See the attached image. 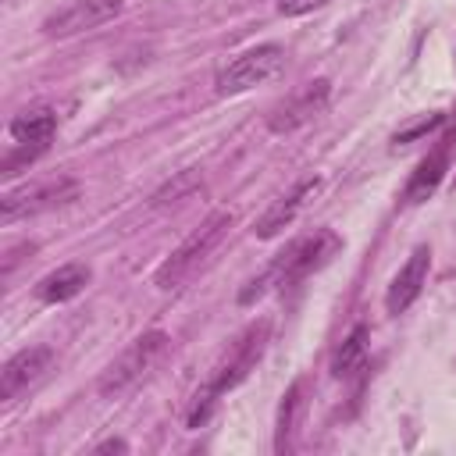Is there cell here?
<instances>
[{"label": "cell", "instance_id": "1", "mask_svg": "<svg viewBox=\"0 0 456 456\" xmlns=\"http://www.w3.org/2000/svg\"><path fill=\"white\" fill-rule=\"evenodd\" d=\"M338 249H342V239H338L331 228H317L314 235L296 239L285 253H278V260H274L260 278H253V281L239 292V303H253V299L264 296L271 285H292V281L314 274V271L324 267Z\"/></svg>", "mask_w": 456, "mask_h": 456}, {"label": "cell", "instance_id": "2", "mask_svg": "<svg viewBox=\"0 0 456 456\" xmlns=\"http://www.w3.org/2000/svg\"><path fill=\"white\" fill-rule=\"evenodd\" d=\"M267 338H271V324L267 321H256V324H249L232 346H228V353H224V360L214 367V378H210V385L203 388V395H196L200 403H196V410L189 413V428H200L203 420H207V413H210V406H214V399L221 395V392H228V388H235L253 367H256V360L264 356V349H267Z\"/></svg>", "mask_w": 456, "mask_h": 456}, {"label": "cell", "instance_id": "3", "mask_svg": "<svg viewBox=\"0 0 456 456\" xmlns=\"http://www.w3.org/2000/svg\"><path fill=\"white\" fill-rule=\"evenodd\" d=\"M232 228V214H224V210H217V214H210L178 249H171V256L157 267V274H153V281H157V289H178L210 253H214V246L224 239V232Z\"/></svg>", "mask_w": 456, "mask_h": 456}, {"label": "cell", "instance_id": "4", "mask_svg": "<svg viewBox=\"0 0 456 456\" xmlns=\"http://www.w3.org/2000/svg\"><path fill=\"white\" fill-rule=\"evenodd\" d=\"M164 349H167V335H164L160 328L142 331L135 342H128V346L107 363V370H103L100 381H96V392H100L103 399L125 395V392L157 363V356H160Z\"/></svg>", "mask_w": 456, "mask_h": 456}, {"label": "cell", "instance_id": "5", "mask_svg": "<svg viewBox=\"0 0 456 456\" xmlns=\"http://www.w3.org/2000/svg\"><path fill=\"white\" fill-rule=\"evenodd\" d=\"M285 68V50L278 43H260L253 50H242L239 57H232L217 78H214V93L217 96H235V93H246L267 78H274L278 71Z\"/></svg>", "mask_w": 456, "mask_h": 456}, {"label": "cell", "instance_id": "6", "mask_svg": "<svg viewBox=\"0 0 456 456\" xmlns=\"http://www.w3.org/2000/svg\"><path fill=\"white\" fill-rule=\"evenodd\" d=\"M75 196H78V182H71V178H50V182H36V185H25V189H11L0 200V221L14 224L18 217H32V214L64 207Z\"/></svg>", "mask_w": 456, "mask_h": 456}, {"label": "cell", "instance_id": "7", "mask_svg": "<svg viewBox=\"0 0 456 456\" xmlns=\"http://www.w3.org/2000/svg\"><path fill=\"white\" fill-rule=\"evenodd\" d=\"M121 7H125V0H75V4L61 7L57 14H50L43 21V32L53 36V39L78 36V32H89V28L107 25L110 18L121 14Z\"/></svg>", "mask_w": 456, "mask_h": 456}, {"label": "cell", "instance_id": "8", "mask_svg": "<svg viewBox=\"0 0 456 456\" xmlns=\"http://www.w3.org/2000/svg\"><path fill=\"white\" fill-rule=\"evenodd\" d=\"M328 96H331V82H328V78L306 82L296 96H289V100L267 118V128H271V132H296V128H303L306 121H314V118L324 114Z\"/></svg>", "mask_w": 456, "mask_h": 456}, {"label": "cell", "instance_id": "9", "mask_svg": "<svg viewBox=\"0 0 456 456\" xmlns=\"http://www.w3.org/2000/svg\"><path fill=\"white\" fill-rule=\"evenodd\" d=\"M317 189H321V178H303V182H296L285 196H278V200L256 217L253 235H256V239H274L278 232H285V228L299 217V210L306 207V200H310Z\"/></svg>", "mask_w": 456, "mask_h": 456}, {"label": "cell", "instance_id": "10", "mask_svg": "<svg viewBox=\"0 0 456 456\" xmlns=\"http://www.w3.org/2000/svg\"><path fill=\"white\" fill-rule=\"evenodd\" d=\"M53 363V349L50 346H28V349H18L4 370H0V399H14L21 388H28L32 381H39Z\"/></svg>", "mask_w": 456, "mask_h": 456}, {"label": "cell", "instance_id": "11", "mask_svg": "<svg viewBox=\"0 0 456 456\" xmlns=\"http://www.w3.org/2000/svg\"><path fill=\"white\" fill-rule=\"evenodd\" d=\"M428 271H431V249L428 246H413V253L406 256V264L399 267V274L392 278V285L385 292V310L388 314L410 310V303L420 296V289L428 281Z\"/></svg>", "mask_w": 456, "mask_h": 456}, {"label": "cell", "instance_id": "12", "mask_svg": "<svg viewBox=\"0 0 456 456\" xmlns=\"http://www.w3.org/2000/svg\"><path fill=\"white\" fill-rule=\"evenodd\" d=\"M449 153H452V142L442 139V142L417 164V171L410 175V182H406V189H403V200H406V203H424V200L438 189V182H442L445 171H449Z\"/></svg>", "mask_w": 456, "mask_h": 456}, {"label": "cell", "instance_id": "13", "mask_svg": "<svg viewBox=\"0 0 456 456\" xmlns=\"http://www.w3.org/2000/svg\"><path fill=\"white\" fill-rule=\"evenodd\" d=\"M86 285H89V267L86 264H64L57 271H50L46 278H39L36 296L43 303H64V299H75Z\"/></svg>", "mask_w": 456, "mask_h": 456}, {"label": "cell", "instance_id": "14", "mask_svg": "<svg viewBox=\"0 0 456 456\" xmlns=\"http://www.w3.org/2000/svg\"><path fill=\"white\" fill-rule=\"evenodd\" d=\"M57 132V114L50 107H32V110H21L14 121H11V139L14 142H32V146H46Z\"/></svg>", "mask_w": 456, "mask_h": 456}, {"label": "cell", "instance_id": "15", "mask_svg": "<svg viewBox=\"0 0 456 456\" xmlns=\"http://www.w3.org/2000/svg\"><path fill=\"white\" fill-rule=\"evenodd\" d=\"M363 360H367V328L356 324V328L342 338V346H338V353H335V360H331V374H335V378H349L353 370L363 367Z\"/></svg>", "mask_w": 456, "mask_h": 456}, {"label": "cell", "instance_id": "16", "mask_svg": "<svg viewBox=\"0 0 456 456\" xmlns=\"http://www.w3.org/2000/svg\"><path fill=\"white\" fill-rule=\"evenodd\" d=\"M200 182H203V175H200L196 167H189V171H178V175H175V182H167L164 189H157V192H153V207H167V203H178L182 196H189L192 189H200Z\"/></svg>", "mask_w": 456, "mask_h": 456}, {"label": "cell", "instance_id": "17", "mask_svg": "<svg viewBox=\"0 0 456 456\" xmlns=\"http://www.w3.org/2000/svg\"><path fill=\"white\" fill-rule=\"evenodd\" d=\"M296 413H299V381L289 385L281 406H278V435H274V449H285L292 428H296Z\"/></svg>", "mask_w": 456, "mask_h": 456}, {"label": "cell", "instance_id": "18", "mask_svg": "<svg viewBox=\"0 0 456 456\" xmlns=\"http://www.w3.org/2000/svg\"><path fill=\"white\" fill-rule=\"evenodd\" d=\"M438 125H442V114H431V118H424V121H417V125L395 132V142H410V139H417V135H424V132H431V128H438Z\"/></svg>", "mask_w": 456, "mask_h": 456}, {"label": "cell", "instance_id": "19", "mask_svg": "<svg viewBox=\"0 0 456 456\" xmlns=\"http://www.w3.org/2000/svg\"><path fill=\"white\" fill-rule=\"evenodd\" d=\"M321 4H328V0H278V11H281V14H289V18H299V14L317 11Z\"/></svg>", "mask_w": 456, "mask_h": 456}, {"label": "cell", "instance_id": "20", "mask_svg": "<svg viewBox=\"0 0 456 456\" xmlns=\"http://www.w3.org/2000/svg\"><path fill=\"white\" fill-rule=\"evenodd\" d=\"M125 449H128V445H125V442H118V438H114V442H100V445H96V452H125Z\"/></svg>", "mask_w": 456, "mask_h": 456}, {"label": "cell", "instance_id": "21", "mask_svg": "<svg viewBox=\"0 0 456 456\" xmlns=\"http://www.w3.org/2000/svg\"><path fill=\"white\" fill-rule=\"evenodd\" d=\"M452 125H456V110H452Z\"/></svg>", "mask_w": 456, "mask_h": 456}, {"label": "cell", "instance_id": "22", "mask_svg": "<svg viewBox=\"0 0 456 456\" xmlns=\"http://www.w3.org/2000/svg\"><path fill=\"white\" fill-rule=\"evenodd\" d=\"M452 189H456V182H452Z\"/></svg>", "mask_w": 456, "mask_h": 456}]
</instances>
